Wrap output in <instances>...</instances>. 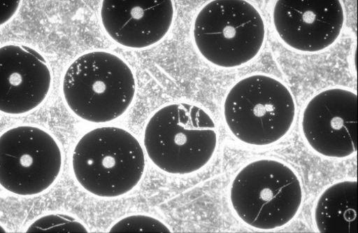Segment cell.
<instances>
[{"mask_svg":"<svg viewBox=\"0 0 358 233\" xmlns=\"http://www.w3.org/2000/svg\"><path fill=\"white\" fill-rule=\"evenodd\" d=\"M72 165L76 180L89 193L103 198L131 192L145 169L144 150L138 139L118 127L90 131L77 143Z\"/></svg>","mask_w":358,"mask_h":233,"instance_id":"1","label":"cell"},{"mask_svg":"<svg viewBox=\"0 0 358 233\" xmlns=\"http://www.w3.org/2000/svg\"><path fill=\"white\" fill-rule=\"evenodd\" d=\"M215 123L201 108L175 104L159 110L145 131L144 143L152 162L162 171L185 175L211 160L217 142Z\"/></svg>","mask_w":358,"mask_h":233,"instance_id":"2","label":"cell"},{"mask_svg":"<svg viewBox=\"0 0 358 233\" xmlns=\"http://www.w3.org/2000/svg\"><path fill=\"white\" fill-rule=\"evenodd\" d=\"M66 102L80 118L104 123L122 115L136 94V80L120 57L105 52L85 54L67 70L63 83Z\"/></svg>","mask_w":358,"mask_h":233,"instance_id":"3","label":"cell"},{"mask_svg":"<svg viewBox=\"0 0 358 233\" xmlns=\"http://www.w3.org/2000/svg\"><path fill=\"white\" fill-rule=\"evenodd\" d=\"M296 115L292 92L279 80L254 75L237 83L224 104V117L233 134L250 146H266L282 139Z\"/></svg>","mask_w":358,"mask_h":233,"instance_id":"4","label":"cell"},{"mask_svg":"<svg viewBox=\"0 0 358 233\" xmlns=\"http://www.w3.org/2000/svg\"><path fill=\"white\" fill-rule=\"evenodd\" d=\"M232 207L247 225L270 230L289 223L303 201L301 181L288 165L260 160L245 167L234 178L230 192Z\"/></svg>","mask_w":358,"mask_h":233,"instance_id":"5","label":"cell"},{"mask_svg":"<svg viewBox=\"0 0 358 233\" xmlns=\"http://www.w3.org/2000/svg\"><path fill=\"white\" fill-rule=\"evenodd\" d=\"M265 36L259 13L243 0H215L197 15L194 37L200 54L211 64L235 68L252 60Z\"/></svg>","mask_w":358,"mask_h":233,"instance_id":"6","label":"cell"},{"mask_svg":"<svg viewBox=\"0 0 358 233\" xmlns=\"http://www.w3.org/2000/svg\"><path fill=\"white\" fill-rule=\"evenodd\" d=\"M62 165L59 145L46 131L20 126L0 137V183L13 194L29 197L46 191Z\"/></svg>","mask_w":358,"mask_h":233,"instance_id":"7","label":"cell"},{"mask_svg":"<svg viewBox=\"0 0 358 233\" xmlns=\"http://www.w3.org/2000/svg\"><path fill=\"white\" fill-rule=\"evenodd\" d=\"M301 127L308 146L329 158L343 159L357 152V96L350 90L322 91L306 105Z\"/></svg>","mask_w":358,"mask_h":233,"instance_id":"8","label":"cell"},{"mask_svg":"<svg viewBox=\"0 0 358 233\" xmlns=\"http://www.w3.org/2000/svg\"><path fill=\"white\" fill-rule=\"evenodd\" d=\"M344 20L338 0H280L273 10V22L280 38L290 48L306 53L319 52L334 44Z\"/></svg>","mask_w":358,"mask_h":233,"instance_id":"9","label":"cell"},{"mask_svg":"<svg viewBox=\"0 0 358 233\" xmlns=\"http://www.w3.org/2000/svg\"><path fill=\"white\" fill-rule=\"evenodd\" d=\"M1 97L0 110L11 115L29 113L47 98L52 75L46 60L22 45H7L0 50Z\"/></svg>","mask_w":358,"mask_h":233,"instance_id":"10","label":"cell"},{"mask_svg":"<svg viewBox=\"0 0 358 233\" xmlns=\"http://www.w3.org/2000/svg\"><path fill=\"white\" fill-rule=\"evenodd\" d=\"M101 17L108 35L131 49H144L160 41L173 22V6L166 1H103Z\"/></svg>","mask_w":358,"mask_h":233,"instance_id":"11","label":"cell"},{"mask_svg":"<svg viewBox=\"0 0 358 233\" xmlns=\"http://www.w3.org/2000/svg\"><path fill=\"white\" fill-rule=\"evenodd\" d=\"M320 232H357V182L332 184L320 197L315 210Z\"/></svg>","mask_w":358,"mask_h":233,"instance_id":"12","label":"cell"},{"mask_svg":"<svg viewBox=\"0 0 358 233\" xmlns=\"http://www.w3.org/2000/svg\"><path fill=\"white\" fill-rule=\"evenodd\" d=\"M87 232V230L81 223L71 216L51 214L34 221L27 231V232Z\"/></svg>","mask_w":358,"mask_h":233,"instance_id":"13","label":"cell"},{"mask_svg":"<svg viewBox=\"0 0 358 233\" xmlns=\"http://www.w3.org/2000/svg\"><path fill=\"white\" fill-rule=\"evenodd\" d=\"M171 232V230L159 220L144 215L130 216L118 221L110 232Z\"/></svg>","mask_w":358,"mask_h":233,"instance_id":"14","label":"cell"},{"mask_svg":"<svg viewBox=\"0 0 358 233\" xmlns=\"http://www.w3.org/2000/svg\"><path fill=\"white\" fill-rule=\"evenodd\" d=\"M20 1L4 3L2 8L1 25L6 23L14 15L20 6Z\"/></svg>","mask_w":358,"mask_h":233,"instance_id":"15","label":"cell"}]
</instances>
